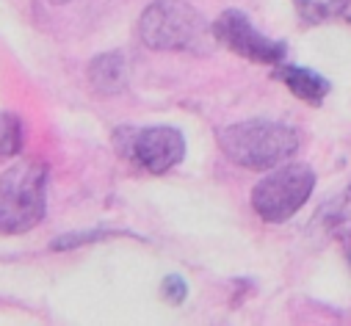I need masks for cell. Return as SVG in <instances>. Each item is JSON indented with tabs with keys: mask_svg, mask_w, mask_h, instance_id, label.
<instances>
[{
	"mask_svg": "<svg viewBox=\"0 0 351 326\" xmlns=\"http://www.w3.org/2000/svg\"><path fill=\"white\" fill-rule=\"evenodd\" d=\"M160 296L169 301V304H183L186 296H189V285L180 274H169L163 282H160Z\"/></svg>",
	"mask_w": 351,
	"mask_h": 326,
	"instance_id": "7c38bea8",
	"label": "cell"
},
{
	"mask_svg": "<svg viewBox=\"0 0 351 326\" xmlns=\"http://www.w3.org/2000/svg\"><path fill=\"white\" fill-rule=\"evenodd\" d=\"M313 188H315V172L307 163L274 166L271 175H266L254 186L252 208L263 221L282 224L310 199Z\"/></svg>",
	"mask_w": 351,
	"mask_h": 326,
	"instance_id": "277c9868",
	"label": "cell"
},
{
	"mask_svg": "<svg viewBox=\"0 0 351 326\" xmlns=\"http://www.w3.org/2000/svg\"><path fill=\"white\" fill-rule=\"evenodd\" d=\"M119 149L152 175L174 169L186 158V138L178 127L152 125V127H122L117 130Z\"/></svg>",
	"mask_w": 351,
	"mask_h": 326,
	"instance_id": "5b68a950",
	"label": "cell"
},
{
	"mask_svg": "<svg viewBox=\"0 0 351 326\" xmlns=\"http://www.w3.org/2000/svg\"><path fill=\"white\" fill-rule=\"evenodd\" d=\"M89 84L97 95L114 97L128 89V58L114 50V53H100L89 64Z\"/></svg>",
	"mask_w": 351,
	"mask_h": 326,
	"instance_id": "52a82bcc",
	"label": "cell"
},
{
	"mask_svg": "<svg viewBox=\"0 0 351 326\" xmlns=\"http://www.w3.org/2000/svg\"><path fill=\"white\" fill-rule=\"evenodd\" d=\"M296 6L310 23H321V20L343 17L351 6V0H296Z\"/></svg>",
	"mask_w": 351,
	"mask_h": 326,
	"instance_id": "9c48e42d",
	"label": "cell"
},
{
	"mask_svg": "<svg viewBox=\"0 0 351 326\" xmlns=\"http://www.w3.org/2000/svg\"><path fill=\"white\" fill-rule=\"evenodd\" d=\"M213 36L232 53L257 61V64H280L288 55V47L282 42H274L269 36H263L243 12L227 9L216 23H213Z\"/></svg>",
	"mask_w": 351,
	"mask_h": 326,
	"instance_id": "8992f818",
	"label": "cell"
},
{
	"mask_svg": "<svg viewBox=\"0 0 351 326\" xmlns=\"http://www.w3.org/2000/svg\"><path fill=\"white\" fill-rule=\"evenodd\" d=\"M50 6H61V3H69V0H47Z\"/></svg>",
	"mask_w": 351,
	"mask_h": 326,
	"instance_id": "4fadbf2b",
	"label": "cell"
},
{
	"mask_svg": "<svg viewBox=\"0 0 351 326\" xmlns=\"http://www.w3.org/2000/svg\"><path fill=\"white\" fill-rule=\"evenodd\" d=\"M138 36L149 50H183V53H210L213 28L186 0H155L138 20Z\"/></svg>",
	"mask_w": 351,
	"mask_h": 326,
	"instance_id": "7a4b0ae2",
	"label": "cell"
},
{
	"mask_svg": "<svg viewBox=\"0 0 351 326\" xmlns=\"http://www.w3.org/2000/svg\"><path fill=\"white\" fill-rule=\"evenodd\" d=\"M302 136L296 127L271 119H246L219 130L221 152L243 169H274L296 155Z\"/></svg>",
	"mask_w": 351,
	"mask_h": 326,
	"instance_id": "6da1fadb",
	"label": "cell"
},
{
	"mask_svg": "<svg viewBox=\"0 0 351 326\" xmlns=\"http://www.w3.org/2000/svg\"><path fill=\"white\" fill-rule=\"evenodd\" d=\"M277 77L282 80V84H285L299 100L313 103V105H318V103L329 95V80L321 77V75L313 72V69H304V66H282V69L277 72Z\"/></svg>",
	"mask_w": 351,
	"mask_h": 326,
	"instance_id": "ba28073f",
	"label": "cell"
},
{
	"mask_svg": "<svg viewBox=\"0 0 351 326\" xmlns=\"http://www.w3.org/2000/svg\"><path fill=\"white\" fill-rule=\"evenodd\" d=\"M25 144V130L20 116L14 114H0V158H12L23 149Z\"/></svg>",
	"mask_w": 351,
	"mask_h": 326,
	"instance_id": "30bf717a",
	"label": "cell"
},
{
	"mask_svg": "<svg viewBox=\"0 0 351 326\" xmlns=\"http://www.w3.org/2000/svg\"><path fill=\"white\" fill-rule=\"evenodd\" d=\"M114 235H128L122 229H108V227H97V229H77V232H69V235H61L50 243L53 252H66V249H75V247H83V243H95V240H103V238H114Z\"/></svg>",
	"mask_w": 351,
	"mask_h": 326,
	"instance_id": "8fae6325",
	"label": "cell"
},
{
	"mask_svg": "<svg viewBox=\"0 0 351 326\" xmlns=\"http://www.w3.org/2000/svg\"><path fill=\"white\" fill-rule=\"evenodd\" d=\"M47 213V163L20 160L0 175V232L23 235Z\"/></svg>",
	"mask_w": 351,
	"mask_h": 326,
	"instance_id": "3957f363",
	"label": "cell"
}]
</instances>
